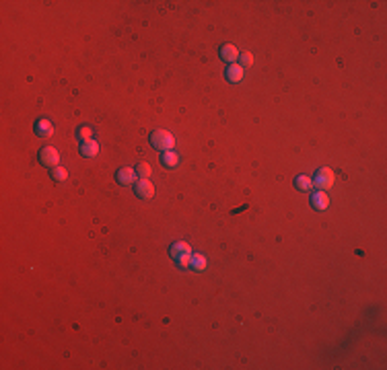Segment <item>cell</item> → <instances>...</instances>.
Masks as SVG:
<instances>
[{
	"mask_svg": "<svg viewBox=\"0 0 387 370\" xmlns=\"http://www.w3.org/2000/svg\"><path fill=\"white\" fill-rule=\"evenodd\" d=\"M169 255L182 270H188L190 268V259H192V247L188 243H184V241H175L169 247Z\"/></svg>",
	"mask_w": 387,
	"mask_h": 370,
	"instance_id": "cell-1",
	"label": "cell"
},
{
	"mask_svg": "<svg viewBox=\"0 0 387 370\" xmlns=\"http://www.w3.org/2000/svg\"><path fill=\"white\" fill-rule=\"evenodd\" d=\"M151 144H153V148H157L159 152H167V150H173V146H175V138H173V134L167 132V130H155V132L151 134Z\"/></svg>",
	"mask_w": 387,
	"mask_h": 370,
	"instance_id": "cell-2",
	"label": "cell"
},
{
	"mask_svg": "<svg viewBox=\"0 0 387 370\" xmlns=\"http://www.w3.org/2000/svg\"><path fill=\"white\" fill-rule=\"evenodd\" d=\"M311 179H313V187H317L319 191H327V189L334 187V171L332 169H327V167L317 169L315 177H311Z\"/></svg>",
	"mask_w": 387,
	"mask_h": 370,
	"instance_id": "cell-3",
	"label": "cell"
},
{
	"mask_svg": "<svg viewBox=\"0 0 387 370\" xmlns=\"http://www.w3.org/2000/svg\"><path fill=\"white\" fill-rule=\"evenodd\" d=\"M39 163L43 167H58V163H60V154H58V150L54 146H46V148H41L39 150Z\"/></svg>",
	"mask_w": 387,
	"mask_h": 370,
	"instance_id": "cell-4",
	"label": "cell"
},
{
	"mask_svg": "<svg viewBox=\"0 0 387 370\" xmlns=\"http://www.w3.org/2000/svg\"><path fill=\"white\" fill-rule=\"evenodd\" d=\"M134 193L140 199H151L155 195V185L148 181V179H138L134 183Z\"/></svg>",
	"mask_w": 387,
	"mask_h": 370,
	"instance_id": "cell-5",
	"label": "cell"
},
{
	"mask_svg": "<svg viewBox=\"0 0 387 370\" xmlns=\"http://www.w3.org/2000/svg\"><path fill=\"white\" fill-rule=\"evenodd\" d=\"M136 169H130V167H122V169H117V173H115V181L120 183V185H134L136 183Z\"/></svg>",
	"mask_w": 387,
	"mask_h": 370,
	"instance_id": "cell-6",
	"label": "cell"
},
{
	"mask_svg": "<svg viewBox=\"0 0 387 370\" xmlns=\"http://www.w3.org/2000/svg\"><path fill=\"white\" fill-rule=\"evenodd\" d=\"M33 132H35L37 138H50L54 134V123L46 117H39L35 121V126H33Z\"/></svg>",
	"mask_w": 387,
	"mask_h": 370,
	"instance_id": "cell-7",
	"label": "cell"
},
{
	"mask_svg": "<svg viewBox=\"0 0 387 370\" xmlns=\"http://www.w3.org/2000/svg\"><path fill=\"white\" fill-rule=\"evenodd\" d=\"M243 76H245V68L241 64H227V70H225V79L233 85L237 83H241L243 81Z\"/></svg>",
	"mask_w": 387,
	"mask_h": 370,
	"instance_id": "cell-8",
	"label": "cell"
},
{
	"mask_svg": "<svg viewBox=\"0 0 387 370\" xmlns=\"http://www.w3.org/2000/svg\"><path fill=\"white\" fill-rule=\"evenodd\" d=\"M218 52H220V60L227 62V64H235V62L239 60V50H237L233 43H222Z\"/></svg>",
	"mask_w": 387,
	"mask_h": 370,
	"instance_id": "cell-9",
	"label": "cell"
},
{
	"mask_svg": "<svg viewBox=\"0 0 387 370\" xmlns=\"http://www.w3.org/2000/svg\"><path fill=\"white\" fill-rule=\"evenodd\" d=\"M311 206H313L315 210H327V206H330V197H327L325 191H315L313 195H311Z\"/></svg>",
	"mask_w": 387,
	"mask_h": 370,
	"instance_id": "cell-10",
	"label": "cell"
},
{
	"mask_svg": "<svg viewBox=\"0 0 387 370\" xmlns=\"http://www.w3.org/2000/svg\"><path fill=\"white\" fill-rule=\"evenodd\" d=\"M79 152L83 154L85 159H93V157H97V154H99V144H97L95 140L81 142V148H79Z\"/></svg>",
	"mask_w": 387,
	"mask_h": 370,
	"instance_id": "cell-11",
	"label": "cell"
},
{
	"mask_svg": "<svg viewBox=\"0 0 387 370\" xmlns=\"http://www.w3.org/2000/svg\"><path fill=\"white\" fill-rule=\"evenodd\" d=\"M161 165L165 169H175L177 165H180V157H177V152H173V150L161 152Z\"/></svg>",
	"mask_w": 387,
	"mask_h": 370,
	"instance_id": "cell-12",
	"label": "cell"
},
{
	"mask_svg": "<svg viewBox=\"0 0 387 370\" xmlns=\"http://www.w3.org/2000/svg\"><path fill=\"white\" fill-rule=\"evenodd\" d=\"M294 187L299 189V191H311V189H313V179H311L309 175L294 177Z\"/></svg>",
	"mask_w": 387,
	"mask_h": 370,
	"instance_id": "cell-13",
	"label": "cell"
},
{
	"mask_svg": "<svg viewBox=\"0 0 387 370\" xmlns=\"http://www.w3.org/2000/svg\"><path fill=\"white\" fill-rule=\"evenodd\" d=\"M190 268L196 270V272H204V270H206V257H204L202 253H192Z\"/></svg>",
	"mask_w": 387,
	"mask_h": 370,
	"instance_id": "cell-14",
	"label": "cell"
},
{
	"mask_svg": "<svg viewBox=\"0 0 387 370\" xmlns=\"http://www.w3.org/2000/svg\"><path fill=\"white\" fill-rule=\"evenodd\" d=\"M50 177L56 183H64L68 179V171H66L64 167H54V169H50Z\"/></svg>",
	"mask_w": 387,
	"mask_h": 370,
	"instance_id": "cell-15",
	"label": "cell"
},
{
	"mask_svg": "<svg viewBox=\"0 0 387 370\" xmlns=\"http://www.w3.org/2000/svg\"><path fill=\"white\" fill-rule=\"evenodd\" d=\"M91 136H93V130L89 128V126H81V128L77 130V138H79L81 142H89V140H93Z\"/></svg>",
	"mask_w": 387,
	"mask_h": 370,
	"instance_id": "cell-16",
	"label": "cell"
},
{
	"mask_svg": "<svg viewBox=\"0 0 387 370\" xmlns=\"http://www.w3.org/2000/svg\"><path fill=\"white\" fill-rule=\"evenodd\" d=\"M151 165H148V163H138L136 165V175L140 177V179H148V177H151Z\"/></svg>",
	"mask_w": 387,
	"mask_h": 370,
	"instance_id": "cell-17",
	"label": "cell"
},
{
	"mask_svg": "<svg viewBox=\"0 0 387 370\" xmlns=\"http://www.w3.org/2000/svg\"><path fill=\"white\" fill-rule=\"evenodd\" d=\"M239 60H241V66H243V68H249L251 64H254V56H251L249 52L239 54Z\"/></svg>",
	"mask_w": 387,
	"mask_h": 370,
	"instance_id": "cell-18",
	"label": "cell"
}]
</instances>
